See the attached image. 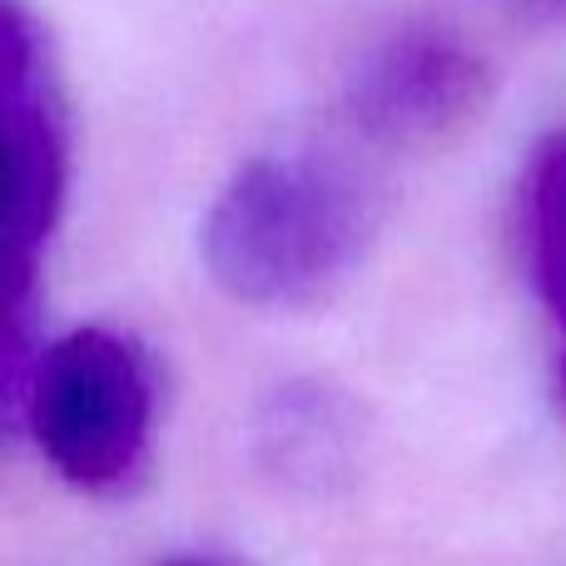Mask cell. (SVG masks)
Segmentation results:
<instances>
[{
  "label": "cell",
  "mask_w": 566,
  "mask_h": 566,
  "mask_svg": "<svg viewBox=\"0 0 566 566\" xmlns=\"http://www.w3.org/2000/svg\"><path fill=\"white\" fill-rule=\"evenodd\" d=\"M522 249L557 338V388L566 402V129L542 139L522 179Z\"/></svg>",
  "instance_id": "cell-6"
},
{
  "label": "cell",
  "mask_w": 566,
  "mask_h": 566,
  "mask_svg": "<svg viewBox=\"0 0 566 566\" xmlns=\"http://www.w3.org/2000/svg\"><path fill=\"white\" fill-rule=\"evenodd\" d=\"M388 189L358 155L279 145L244 159L205 214V264L234 303L318 308L373 254Z\"/></svg>",
  "instance_id": "cell-1"
},
{
  "label": "cell",
  "mask_w": 566,
  "mask_h": 566,
  "mask_svg": "<svg viewBox=\"0 0 566 566\" xmlns=\"http://www.w3.org/2000/svg\"><path fill=\"white\" fill-rule=\"evenodd\" d=\"M249 452L293 497H338L358 482L368 418L333 378H283L249 412Z\"/></svg>",
  "instance_id": "cell-5"
},
{
  "label": "cell",
  "mask_w": 566,
  "mask_h": 566,
  "mask_svg": "<svg viewBox=\"0 0 566 566\" xmlns=\"http://www.w3.org/2000/svg\"><path fill=\"white\" fill-rule=\"evenodd\" d=\"M6 408L10 418L25 408L30 438L65 482L90 492L119 488L149 448V363L125 333L75 328L35 353Z\"/></svg>",
  "instance_id": "cell-2"
},
{
  "label": "cell",
  "mask_w": 566,
  "mask_h": 566,
  "mask_svg": "<svg viewBox=\"0 0 566 566\" xmlns=\"http://www.w3.org/2000/svg\"><path fill=\"white\" fill-rule=\"evenodd\" d=\"M492 65L468 35L438 20H408L382 35L343 90V119L368 149L432 155L482 125Z\"/></svg>",
  "instance_id": "cell-3"
},
{
  "label": "cell",
  "mask_w": 566,
  "mask_h": 566,
  "mask_svg": "<svg viewBox=\"0 0 566 566\" xmlns=\"http://www.w3.org/2000/svg\"><path fill=\"white\" fill-rule=\"evenodd\" d=\"M6 259L10 308L35 298V259L65 209L70 105L50 30L25 0H6Z\"/></svg>",
  "instance_id": "cell-4"
},
{
  "label": "cell",
  "mask_w": 566,
  "mask_h": 566,
  "mask_svg": "<svg viewBox=\"0 0 566 566\" xmlns=\"http://www.w3.org/2000/svg\"><path fill=\"white\" fill-rule=\"evenodd\" d=\"M169 566H209V562H169Z\"/></svg>",
  "instance_id": "cell-7"
}]
</instances>
